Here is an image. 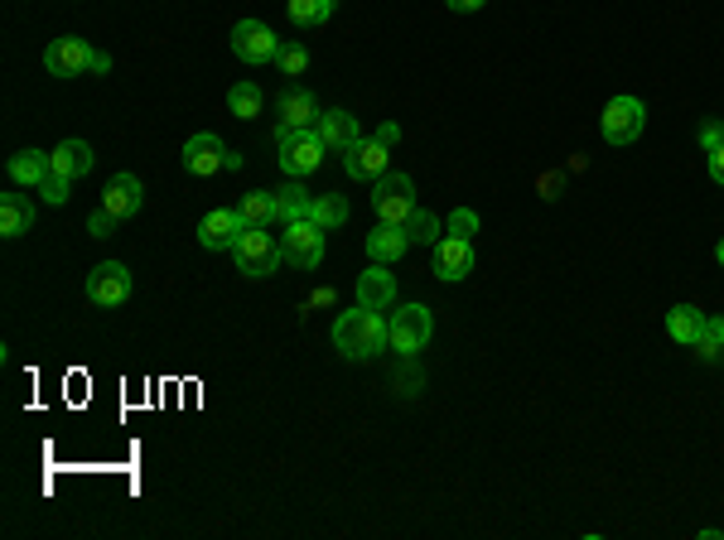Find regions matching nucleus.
Wrapping results in <instances>:
<instances>
[{"label":"nucleus","mask_w":724,"mask_h":540,"mask_svg":"<svg viewBox=\"0 0 724 540\" xmlns=\"http://www.w3.org/2000/svg\"><path fill=\"white\" fill-rule=\"evenodd\" d=\"M333 347H339L348 363H363V357H377L382 347H392V338H386L382 314L358 304V309L339 314V323H333Z\"/></svg>","instance_id":"1"},{"label":"nucleus","mask_w":724,"mask_h":540,"mask_svg":"<svg viewBox=\"0 0 724 540\" xmlns=\"http://www.w3.org/2000/svg\"><path fill=\"white\" fill-rule=\"evenodd\" d=\"M275 150H281V169L290 179H309L324 164L329 145L319 126H275Z\"/></svg>","instance_id":"2"},{"label":"nucleus","mask_w":724,"mask_h":540,"mask_svg":"<svg viewBox=\"0 0 724 540\" xmlns=\"http://www.w3.org/2000/svg\"><path fill=\"white\" fill-rule=\"evenodd\" d=\"M232 261H237V270L247 280H261V275H275L285 261V251H281V242H275L266 228H247L242 232V242L232 246Z\"/></svg>","instance_id":"3"},{"label":"nucleus","mask_w":724,"mask_h":540,"mask_svg":"<svg viewBox=\"0 0 724 540\" xmlns=\"http://www.w3.org/2000/svg\"><path fill=\"white\" fill-rule=\"evenodd\" d=\"M430 333H434V319L426 304H401L392 314V323H386V338H392V347L401 357H416L430 343Z\"/></svg>","instance_id":"4"},{"label":"nucleus","mask_w":724,"mask_h":540,"mask_svg":"<svg viewBox=\"0 0 724 540\" xmlns=\"http://www.w3.org/2000/svg\"><path fill=\"white\" fill-rule=\"evenodd\" d=\"M372 208H377V222H401L416 212V184H410V174H382L372 184Z\"/></svg>","instance_id":"5"},{"label":"nucleus","mask_w":724,"mask_h":540,"mask_svg":"<svg viewBox=\"0 0 724 540\" xmlns=\"http://www.w3.org/2000/svg\"><path fill=\"white\" fill-rule=\"evenodd\" d=\"M184 169L194 179H208V174H218V169H242V155H232L213 131H198L184 140Z\"/></svg>","instance_id":"6"},{"label":"nucleus","mask_w":724,"mask_h":540,"mask_svg":"<svg viewBox=\"0 0 724 540\" xmlns=\"http://www.w3.org/2000/svg\"><path fill=\"white\" fill-rule=\"evenodd\" d=\"M281 251H285V261H290V266L315 270L319 261H324V228H319L315 218L285 222V232H281Z\"/></svg>","instance_id":"7"},{"label":"nucleus","mask_w":724,"mask_h":540,"mask_svg":"<svg viewBox=\"0 0 724 540\" xmlns=\"http://www.w3.org/2000/svg\"><path fill=\"white\" fill-rule=\"evenodd\" d=\"M642 126H648V107L638 97H609L604 121H599L609 145H633L642 135Z\"/></svg>","instance_id":"8"},{"label":"nucleus","mask_w":724,"mask_h":540,"mask_svg":"<svg viewBox=\"0 0 724 540\" xmlns=\"http://www.w3.org/2000/svg\"><path fill=\"white\" fill-rule=\"evenodd\" d=\"M87 299H93L97 309H116V304H126L131 299V270L121 261L93 266V275H87Z\"/></svg>","instance_id":"9"},{"label":"nucleus","mask_w":724,"mask_h":540,"mask_svg":"<svg viewBox=\"0 0 724 540\" xmlns=\"http://www.w3.org/2000/svg\"><path fill=\"white\" fill-rule=\"evenodd\" d=\"M232 53H237L242 63L261 68V63H271L275 53H281V39H275V34L266 29L261 20H242V25L232 29Z\"/></svg>","instance_id":"10"},{"label":"nucleus","mask_w":724,"mask_h":540,"mask_svg":"<svg viewBox=\"0 0 724 540\" xmlns=\"http://www.w3.org/2000/svg\"><path fill=\"white\" fill-rule=\"evenodd\" d=\"M242 232H247L242 208H218V212H208V218L198 222V242H204L208 251H232V246L242 242Z\"/></svg>","instance_id":"11"},{"label":"nucleus","mask_w":724,"mask_h":540,"mask_svg":"<svg viewBox=\"0 0 724 540\" xmlns=\"http://www.w3.org/2000/svg\"><path fill=\"white\" fill-rule=\"evenodd\" d=\"M386 150H392V145H382L377 135H372V140H358L353 150H343V169H348V179H358V184H377L382 174H392V169H386Z\"/></svg>","instance_id":"12"},{"label":"nucleus","mask_w":724,"mask_h":540,"mask_svg":"<svg viewBox=\"0 0 724 540\" xmlns=\"http://www.w3.org/2000/svg\"><path fill=\"white\" fill-rule=\"evenodd\" d=\"M87 59H93L87 39H73V34H63V39H53L49 49H44V68H49V77H77V73H87Z\"/></svg>","instance_id":"13"},{"label":"nucleus","mask_w":724,"mask_h":540,"mask_svg":"<svg viewBox=\"0 0 724 540\" xmlns=\"http://www.w3.org/2000/svg\"><path fill=\"white\" fill-rule=\"evenodd\" d=\"M474 270V242H464V236H444V242H434V275L440 280H464Z\"/></svg>","instance_id":"14"},{"label":"nucleus","mask_w":724,"mask_h":540,"mask_svg":"<svg viewBox=\"0 0 724 540\" xmlns=\"http://www.w3.org/2000/svg\"><path fill=\"white\" fill-rule=\"evenodd\" d=\"M140 202H145V184H140L136 174H116V179H111V184L102 188V208L111 212V218H121V222L136 218Z\"/></svg>","instance_id":"15"},{"label":"nucleus","mask_w":724,"mask_h":540,"mask_svg":"<svg viewBox=\"0 0 724 540\" xmlns=\"http://www.w3.org/2000/svg\"><path fill=\"white\" fill-rule=\"evenodd\" d=\"M315 126H319V135H324L329 150H339V155H343V150H353V145L363 140L358 116H353V111H339V107H333V111H319Z\"/></svg>","instance_id":"16"},{"label":"nucleus","mask_w":724,"mask_h":540,"mask_svg":"<svg viewBox=\"0 0 724 540\" xmlns=\"http://www.w3.org/2000/svg\"><path fill=\"white\" fill-rule=\"evenodd\" d=\"M392 299H396V275L372 261V270H363V280H358V304H367V309H392Z\"/></svg>","instance_id":"17"},{"label":"nucleus","mask_w":724,"mask_h":540,"mask_svg":"<svg viewBox=\"0 0 724 540\" xmlns=\"http://www.w3.org/2000/svg\"><path fill=\"white\" fill-rule=\"evenodd\" d=\"M406 246H410V236L392 228V222H377V232H367V256H372L377 266H396L401 256H406Z\"/></svg>","instance_id":"18"},{"label":"nucleus","mask_w":724,"mask_h":540,"mask_svg":"<svg viewBox=\"0 0 724 540\" xmlns=\"http://www.w3.org/2000/svg\"><path fill=\"white\" fill-rule=\"evenodd\" d=\"M309 208H315V194L305 188V179H290V184L275 188V222H299V218H309Z\"/></svg>","instance_id":"19"},{"label":"nucleus","mask_w":724,"mask_h":540,"mask_svg":"<svg viewBox=\"0 0 724 540\" xmlns=\"http://www.w3.org/2000/svg\"><path fill=\"white\" fill-rule=\"evenodd\" d=\"M705 319L710 314H700L696 304H676V309H666V333H672V343L696 347L700 333H705Z\"/></svg>","instance_id":"20"},{"label":"nucleus","mask_w":724,"mask_h":540,"mask_svg":"<svg viewBox=\"0 0 724 540\" xmlns=\"http://www.w3.org/2000/svg\"><path fill=\"white\" fill-rule=\"evenodd\" d=\"M49 160H53V174L83 179V174H93L97 155H93V145H87V140H63L59 150H49Z\"/></svg>","instance_id":"21"},{"label":"nucleus","mask_w":724,"mask_h":540,"mask_svg":"<svg viewBox=\"0 0 724 540\" xmlns=\"http://www.w3.org/2000/svg\"><path fill=\"white\" fill-rule=\"evenodd\" d=\"M35 228V202L25 194H0V236H25Z\"/></svg>","instance_id":"22"},{"label":"nucleus","mask_w":724,"mask_h":540,"mask_svg":"<svg viewBox=\"0 0 724 540\" xmlns=\"http://www.w3.org/2000/svg\"><path fill=\"white\" fill-rule=\"evenodd\" d=\"M49 169L53 160L44 150H20V155H10V179H15V188H39L44 179H49Z\"/></svg>","instance_id":"23"},{"label":"nucleus","mask_w":724,"mask_h":540,"mask_svg":"<svg viewBox=\"0 0 724 540\" xmlns=\"http://www.w3.org/2000/svg\"><path fill=\"white\" fill-rule=\"evenodd\" d=\"M315 121H319L315 97H309V93H295V87H290V93L281 97V126H315Z\"/></svg>","instance_id":"24"},{"label":"nucleus","mask_w":724,"mask_h":540,"mask_svg":"<svg viewBox=\"0 0 724 540\" xmlns=\"http://www.w3.org/2000/svg\"><path fill=\"white\" fill-rule=\"evenodd\" d=\"M309 218H315L324 232H339L343 222H348V198H343V194H315V208H309Z\"/></svg>","instance_id":"25"},{"label":"nucleus","mask_w":724,"mask_h":540,"mask_svg":"<svg viewBox=\"0 0 724 540\" xmlns=\"http://www.w3.org/2000/svg\"><path fill=\"white\" fill-rule=\"evenodd\" d=\"M228 111L237 121H256V116H261V87H256V83H232L228 87Z\"/></svg>","instance_id":"26"},{"label":"nucleus","mask_w":724,"mask_h":540,"mask_svg":"<svg viewBox=\"0 0 724 540\" xmlns=\"http://www.w3.org/2000/svg\"><path fill=\"white\" fill-rule=\"evenodd\" d=\"M242 218H247V228H271L275 222V194H261V188L242 194Z\"/></svg>","instance_id":"27"},{"label":"nucleus","mask_w":724,"mask_h":540,"mask_svg":"<svg viewBox=\"0 0 724 540\" xmlns=\"http://www.w3.org/2000/svg\"><path fill=\"white\" fill-rule=\"evenodd\" d=\"M401 232L410 236V242L416 246H426V242H440V218H434V212H426V208H416L410 212L406 222H401Z\"/></svg>","instance_id":"28"},{"label":"nucleus","mask_w":724,"mask_h":540,"mask_svg":"<svg viewBox=\"0 0 724 540\" xmlns=\"http://www.w3.org/2000/svg\"><path fill=\"white\" fill-rule=\"evenodd\" d=\"M290 20L295 25H324V20L333 15V0H290Z\"/></svg>","instance_id":"29"},{"label":"nucleus","mask_w":724,"mask_h":540,"mask_svg":"<svg viewBox=\"0 0 724 540\" xmlns=\"http://www.w3.org/2000/svg\"><path fill=\"white\" fill-rule=\"evenodd\" d=\"M275 63H281V73L285 77H299L309 68V53L299 49V44H281V53H275Z\"/></svg>","instance_id":"30"},{"label":"nucleus","mask_w":724,"mask_h":540,"mask_svg":"<svg viewBox=\"0 0 724 540\" xmlns=\"http://www.w3.org/2000/svg\"><path fill=\"white\" fill-rule=\"evenodd\" d=\"M39 194H44V202H69L73 198V179L69 174H53V169H49V179L39 184Z\"/></svg>","instance_id":"31"},{"label":"nucleus","mask_w":724,"mask_h":540,"mask_svg":"<svg viewBox=\"0 0 724 540\" xmlns=\"http://www.w3.org/2000/svg\"><path fill=\"white\" fill-rule=\"evenodd\" d=\"M700 353L705 357H720L724 353V319H705V333H700Z\"/></svg>","instance_id":"32"},{"label":"nucleus","mask_w":724,"mask_h":540,"mask_svg":"<svg viewBox=\"0 0 724 540\" xmlns=\"http://www.w3.org/2000/svg\"><path fill=\"white\" fill-rule=\"evenodd\" d=\"M474 228H478V212H469V208H459V212L450 218V236H464V242H469Z\"/></svg>","instance_id":"33"},{"label":"nucleus","mask_w":724,"mask_h":540,"mask_svg":"<svg viewBox=\"0 0 724 540\" xmlns=\"http://www.w3.org/2000/svg\"><path fill=\"white\" fill-rule=\"evenodd\" d=\"M116 222H121V218H111L107 208H97L93 218H87V232H93V236H111V232H116Z\"/></svg>","instance_id":"34"},{"label":"nucleus","mask_w":724,"mask_h":540,"mask_svg":"<svg viewBox=\"0 0 724 540\" xmlns=\"http://www.w3.org/2000/svg\"><path fill=\"white\" fill-rule=\"evenodd\" d=\"M700 145H705V155L720 150V145H724V126H720V121H705V126H700Z\"/></svg>","instance_id":"35"},{"label":"nucleus","mask_w":724,"mask_h":540,"mask_svg":"<svg viewBox=\"0 0 724 540\" xmlns=\"http://www.w3.org/2000/svg\"><path fill=\"white\" fill-rule=\"evenodd\" d=\"M710 179L724 184V145H720V150H710Z\"/></svg>","instance_id":"36"},{"label":"nucleus","mask_w":724,"mask_h":540,"mask_svg":"<svg viewBox=\"0 0 724 540\" xmlns=\"http://www.w3.org/2000/svg\"><path fill=\"white\" fill-rule=\"evenodd\" d=\"M444 5H450V10H459V15H474V10H483L488 0H444Z\"/></svg>","instance_id":"37"},{"label":"nucleus","mask_w":724,"mask_h":540,"mask_svg":"<svg viewBox=\"0 0 724 540\" xmlns=\"http://www.w3.org/2000/svg\"><path fill=\"white\" fill-rule=\"evenodd\" d=\"M87 73H102V77H107V73H111V59H107V53H97V49H93V59H87Z\"/></svg>","instance_id":"38"},{"label":"nucleus","mask_w":724,"mask_h":540,"mask_svg":"<svg viewBox=\"0 0 724 540\" xmlns=\"http://www.w3.org/2000/svg\"><path fill=\"white\" fill-rule=\"evenodd\" d=\"M377 140H382V145H396V140H401V131L392 126V121H386V126H382V131H377Z\"/></svg>","instance_id":"39"},{"label":"nucleus","mask_w":724,"mask_h":540,"mask_svg":"<svg viewBox=\"0 0 724 540\" xmlns=\"http://www.w3.org/2000/svg\"><path fill=\"white\" fill-rule=\"evenodd\" d=\"M715 261H720V266H724V242H720V246H715Z\"/></svg>","instance_id":"40"}]
</instances>
